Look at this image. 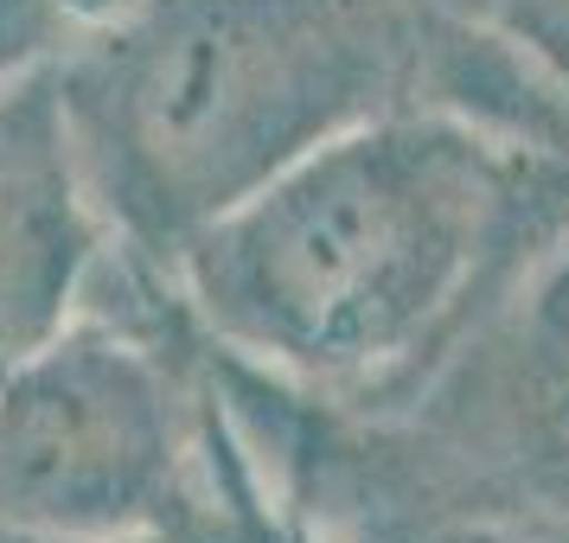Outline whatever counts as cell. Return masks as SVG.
<instances>
[{
  "instance_id": "1",
  "label": "cell",
  "mask_w": 569,
  "mask_h": 543,
  "mask_svg": "<svg viewBox=\"0 0 569 543\" xmlns=\"http://www.w3.org/2000/svg\"><path fill=\"white\" fill-rule=\"evenodd\" d=\"M569 231V154L410 103L320 141L167 262L186 320L276 384L385 415Z\"/></svg>"
},
{
  "instance_id": "2",
  "label": "cell",
  "mask_w": 569,
  "mask_h": 543,
  "mask_svg": "<svg viewBox=\"0 0 569 543\" xmlns=\"http://www.w3.org/2000/svg\"><path fill=\"white\" fill-rule=\"evenodd\" d=\"M52 83L116 250L154 262L371 115H531V64L441 0H103Z\"/></svg>"
},
{
  "instance_id": "3",
  "label": "cell",
  "mask_w": 569,
  "mask_h": 543,
  "mask_svg": "<svg viewBox=\"0 0 569 543\" xmlns=\"http://www.w3.org/2000/svg\"><path fill=\"white\" fill-rule=\"evenodd\" d=\"M206 517L282 524V505L173 282L109 250L78 320L0 371V524L148 537Z\"/></svg>"
},
{
  "instance_id": "4",
  "label": "cell",
  "mask_w": 569,
  "mask_h": 543,
  "mask_svg": "<svg viewBox=\"0 0 569 543\" xmlns=\"http://www.w3.org/2000/svg\"><path fill=\"white\" fill-rule=\"evenodd\" d=\"M397 410L416 429L403 454L448 492L441 524L518 517L569 537V231Z\"/></svg>"
},
{
  "instance_id": "5",
  "label": "cell",
  "mask_w": 569,
  "mask_h": 543,
  "mask_svg": "<svg viewBox=\"0 0 569 543\" xmlns=\"http://www.w3.org/2000/svg\"><path fill=\"white\" fill-rule=\"evenodd\" d=\"M109 250L52 58H39L0 83V371L78 320Z\"/></svg>"
},
{
  "instance_id": "6",
  "label": "cell",
  "mask_w": 569,
  "mask_h": 543,
  "mask_svg": "<svg viewBox=\"0 0 569 543\" xmlns=\"http://www.w3.org/2000/svg\"><path fill=\"white\" fill-rule=\"evenodd\" d=\"M64 32H71L64 0H0V83L20 78L39 58H52Z\"/></svg>"
},
{
  "instance_id": "7",
  "label": "cell",
  "mask_w": 569,
  "mask_h": 543,
  "mask_svg": "<svg viewBox=\"0 0 569 543\" xmlns=\"http://www.w3.org/2000/svg\"><path fill=\"white\" fill-rule=\"evenodd\" d=\"M288 524L276 517H206L180 531H148V537H58V531H27V524H0V543H282Z\"/></svg>"
},
{
  "instance_id": "8",
  "label": "cell",
  "mask_w": 569,
  "mask_h": 543,
  "mask_svg": "<svg viewBox=\"0 0 569 543\" xmlns=\"http://www.w3.org/2000/svg\"><path fill=\"white\" fill-rule=\"evenodd\" d=\"M422 543H569V537L543 531V524H518V517H455V524H436Z\"/></svg>"
},
{
  "instance_id": "9",
  "label": "cell",
  "mask_w": 569,
  "mask_h": 543,
  "mask_svg": "<svg viewBox=\"0 0 569 543\" xmlns=\"http://www.w3.org/2000/svg\"><path fill=\"white\" fill-rule=\"evenodd\" d=\"M64 7H71V20H83V13H90V7H103V0H64Z\"/></svg>"
}]
</instances>
